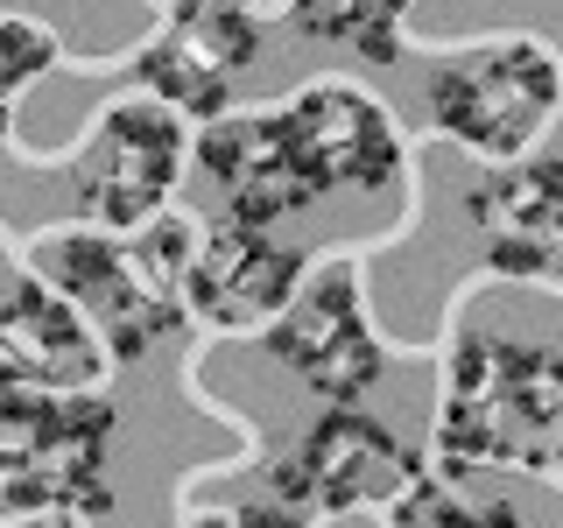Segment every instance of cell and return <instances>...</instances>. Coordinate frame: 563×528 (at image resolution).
<instances>
[{"label":"cell","mask_w":563,"mask_h":528,"mask_svg":"<svg viewBox=\"0 0 563 528\" xmlns=\"http://www.w3.org/2000/svg\"><path fill=\"white\" fill-rule=\"evenodd\" d=\"M437 458L444 480H465L479 465L563 480V352L465 331L444 360Z\"/></svg>","instance_id":"cell-1"},{"label":"cell","mask_w":563,"mask_h":528,"mask_svg":"<svg viewBox=\"0 0 563 528\" xmlns=\"http://www.w3.org/2000/svg\"><path fill=\"white\" fill-rule=\"evenodd\" d=\"M205 226L184 211H155L141 233H49L43 282L85 310L113 360H141L184 317V268Z\"/></svg>","instance_id":"cell-2"},{"label":"cell","mask_w":563,"mask_h":528,"mask_svg":"<svg viewBox=\"0 0 563 528\" xmlns=\"http://www.w3.org/2000/svg\"><path fill=\"white\" fill-rule=\"evenodd\" d=\"M113 409L106 395L0 387V515H99L113 507Z\"/></svg>","instance_id":"cell-3"},{"label":"cell","mask_w":563,"mask_h":528,"mask_svg":"<svg viewBox=\"0 0 563 528\" xmlns=\"http://www.w3.org/2000/svg\"><path fill=\"white\" fill-rule=\"evenodd\" d=\"M437 134H451L457 148L486 155V163H521L542 141V128L563 106V64L556 43L542 35H486V43L457 50L430 70L422 85Z\"/></svg>","instance_id":"cell-4"},{"label":"cell","mask_w":563,"mask_h":528,"mask_svg":"<svg viewBox=\"0 0 563 528\" xmlns=\"http://www.w3.org/2000/svg\"><path fill=\"white\" fill-rule=\"evenodd\" d=\"M184 113H169L163 99H120L92 120L85 148L70 155V205L99 233H141L155 211H169L176 184H184Z\"/></svg>","instance_id":"cell-5"},{"label":"cell","mask_w":563,"mask_h":528,"mask_svg":"<svg viewBox=\"0 0 563 528\" xmlns=\"http://www.w3.org/2000/svg\"><path fill=\"white\" fill-rule=\"evenodd\" d=\"M416 472H422L416 451L380 416L331 402L268 480L282 493V507H296V515H352V507H387Z\"/></svg>","instance_id":"cell-6"},{"label":"cell","mask_w":563,"mask_h":528,"mask_svg":"<svg viewBox=\"0 0 563 528\" xmlns=\"http://www.w3.org/2000/svg\"><path fill=\"white\" fill-rule=\"evenodd\" d=\"M268 352L324 402H352L387 374L374 317L360 304V275H352L345 261H331V268H317V275L303 268L289 310L268 324Z\"/></svg>","instance_id":"cell-7"},{"label":"cell","mask_w":563,"mask_h":528,"mask_svg":"<svg viewBox=\"0 0 563 528\" xmlns=\"http://www.w3.org/2000/svg\"><path fill=\"white\" fill-rule=\"evenodd\" d=\"M254 64H261V22L254 14L233 8V0H184L163 22V35L134 57V78L169 113L211 120V113H225L233 85Z\"/></svg>","instance_id":"cell-8"},{"label":"cell","mask_w":563,"mask_h":528,"mask_svg":"<svg viewBox=\"0 0 563 528\" xmlns=\"http://www.w3.org/2000/svg\"><path fill=\"white\" fill-rule=\"evenodd\" d=\"M282 128H289V148L310 190H387L401 169L395 113L345 78H310L282 106Z\"/></svg>","instance_id":"cell-9"},{"label":"cell","mask_w":563,"mask_h":528,"mask_svg":"<svg viewBox=\"0 0 563 528\" xmlns=\"http://www.w3.org/2000/svg\"><path fill=\"white\" fill-rule=\"evenodd\" d=\"M310 261L282 246L268 226H205L184 268V304L219 331H268L289 310Z\"/></svg>","instance_id":"cell-10"},{"label":"cell","mask_w":563,"mask_h":528,"mask_svg":"<svg viewBox=\"0 0 563 528\" xmlns=\"http://www.w3.org/2000/svg\"><path fill=\"white\" fill-rule=\"evenodd\" d=\"M113 374V352L85 310L43 275L14 282L0 296V387H43V395H99Z\"/></svg>","instance_id":"cell-11"},{"label":"cell","mask_w":563,"mask_h":528,"mask_svg":"<svg viewBox=\"0 0 563 528\" xmlns=\"http://www.w3.org/2000/svg\"><path fill=\"white\" fill-rule=\"evenodd\" d=\"M190 155L211 169L225 211L240 226H282L289 211H303L317 190L303 163L289 148V128H282V106H261V113H211L205 134L190 141Z\"/></svg>","instance_id":"cell-12"},{"label":"cell","mask_w":563,"mask_h":528,"mask_svg":"<svg viewBox=\"0 0 563 528\" xmlns=\"http://www.w3.org/2000/svg\"><path fill=\"white\" fill-rule=\"evenodd\" d=\"M486 240V268L507 282L563 275V163H500L465 198Z\"/></svg>","instance_id":"cell-13"},{"label":"cell","mask_w":563,"mask_h":528,"mask_svg":"<svg viewBox=\"0 0 563 528\" xmlns=\"http://www.w3.org/2000/svg\"><path fill=\"white\" fill-rule=\"evenodd\" d=\"M416 0H296V22H303L317 43H345L374 64L401 57V14Z\"/></svg>","instance_id":"cell-14"},{"label":"cell","mask_w":563,"mask_h":528,"mask_svg":"<svg viewBox=\"0 0 563 528\" xmlns=\"http://www.w3.org/2000/svg\"><path fill=\"white\" fill-rule=\"evenodd\" d=\"M387 528H521L507 501H465L457 480H416L387 501Z\"/></svg>","instance_id":"cell-15"},{"label":"cell","mask_w":563,"mask_h":528,"mask_svg":"<svg viewBox=\"0 0 563 528\" xmlns=\"http://www.w3.org/2000/svg\"><path fill=\"white\" fill-rule=\"evenodd\" d=\"M49 64H57V35L43 22H29V14H0V141L14 128V99H22Z\"/></svg>","instance_id":"cell-16"},{"label":"cell","mask_w":563,"mask_h":528,"mask_svg":"<svg viewBox=\"0 0 563 528\" xmlns=\"http://www.w3.org/2000/svg\"><path fill=\"white\" fill-rule=\"evenodd\" d=\"M233 528H303V515L296 507H240Z\"/></svg>","instance_id":"cell-17"},{"label":"cell","mask_w":563,"mask_h":528,"mask_svg":"<svg viewBox=\"0 0 563 528\" xmlns=\"http://www.w3.org/2000/svg\"><path fill=\"white\" fill-rule=\"evenodd\" d=\"M14 528H85V515H70V507H43V515H22Z\"/></svg>","instance_id":"cell-18"},{"label":"cell","mask_w":563,"mask_h":528,"mask_svg":"<svg viewBox=\"0 0 563 528\" xmlns=\"http://www.w3.org/2000/svg\"><path fill=\"white\" fill-rule=\"evenodd\" d=\"M233 8H246V14H282V8H296V0H233Z\"/></svg>","instance_id":"cell-19"},{"label":"cell","mask_w":563,"mask_h":528,"mask_svg":"<svg viewBox=\"0 0 563 528\" xmlns=\"http://www.w3.org/2000/svg\"><path fill=\"white\" fill-rule=\"evenodd\" d=\"M324 528H352V521H324Z\"/></svg>","instance_id":"cell-20"},{"label":"cell","mask_w":563,"mask_h":528,"mask_svg":"<svg viewBox=\"0 0 563 528\" xmlns=\"http://www.w3.org/2000/svg\"><path fill=\"white\" fill-rule=\"evenodd\" d=\"M556 64H563V50H556Z\"/></svg>","instance_id":"cell-21"}]
</instances>
